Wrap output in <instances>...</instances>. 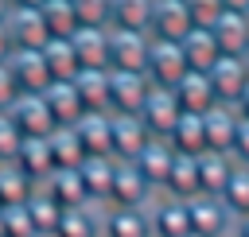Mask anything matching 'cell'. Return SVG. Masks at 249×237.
Segmentation results:
<instances>
[{
  "mask_svg": "<svg viewBox=\"0 0 249 237\" xmlns=\"http://www.w3.org/2000/svg\"><path fill=\"white\" fill-rule=\"evenodd\" d=\"M152 198H156V186L136 171V163L121 159L117 163V175H113V190H109L105 210H148Z\"/></svg>",
  "mask_w": 249,
  "mask_h": 237,
  "instance_id": "6da1fadb",
  "label": "cell"
},
{
  "mask_svg": "<svg viewBox=\"0 0 249 237\" xmlns=\"http://www.w3.org/2000/svg\"><path fill=\"white\" fill-rule=\"evenodd\" d=\"M148 51H152V35H148V31L109 27V70H132V74H144V66H148Z\"/></svg>",
  "mask_w": 249,
  "mask_h": 237,
  "instance_id": "7a4b0ae2",
  "label": "cell"
},
{
  "mask_svg": "<svg viewBox=\"0 0 249 237\" xmlns=\"http://www.w3.org/2000/svg\"><path fill=\"white\" fill-rule=\"evenodd\" d=\"M144 74H148L152 85L175 89V85L187 78L183 47H179V43H167V39H152V51H148V66H144Z\"/></svg>",
  "mask_w": 249,
  "mask_h": 237,
  "instance_id": "3957f363",
  "label": "cell"
},
{
  "mask_svg": "<svg viewBox=\"0 0 249 237\" xmlns=\"http://www.w3.org/2000/svg\"><path fill=\"white\" fill-rule=\"evenodd\" d=\"M152 93L148 74H132V70H109V113H136L144 109Z\"/></svg>",
  "mask_w": 249,
  "mask_h": 237,
  "instance_id": "277c9868",
  "label": "cell"
},
{
  "mask_svg": "<svg viewBox=\"0 0 249 237\" xmlns=\"http://www.w3.org/2000/svg\"><path fill=\"white\" fill-rule=\"evenodd\" d=\"M109 128H113V155L128 159V163L156 140L152 128L144 124V117H136V113H109Z\"/></svg>",
  "mask_w": 249,
  "mask_h": 237,
  "instance_id": "5b68a950",
  "label": "cell"
},
{
  "mask_svg": "<svg viewBox=\"0 0 249 237\" xmlns=\"http://www.w3.org/2000/svg\"><path fill=\"white\" fill-rule=\"evenodd\" d=\"M187 214H191V233L195 237H226L233 233V214L226 210L222 198H210V194H198L187 202Z\"/></svg>",
  "mask_w": 249,
  "mask_h": 237,
  "instance_id": "8992f818",
  "label": "cell"
},
{
  "mask_svg": "<svg viewBox=\"0 0 249 237\" xmlns=\"http://www.w3.org/2000/svg\"><path fill=\"white\" fill-rule=\"evenodd\" d=\"M206 78H210V85H214V93H218V105H237L241 89L249 85V66H245L241 54H222V58L206 70Z\"/></svg>",
  "mask_w": 249,
  "mask_h": 237,
  "instance_id": "52a82bcc",
  "label": "cell"
},
{
  "mask_svg": "<svg viewBox=\"0 0 249 237\" xmlns=\"http://www.w3.org/2000/svg\"><path fill=\"white\" fill-rule=\"evenodd\" d=\"M140 117H144V124L152 128V136L167 140V136H171V128H175V124H179V117H183V105H179L175 89L152 85V93H148V101H144Z\"/></svg>",
  "mask_w": 249,
  "mask_h": 237,
  "instance_id": "ba28073f",
  "label": "cell"
},
{
  "mask_svg": "<svg viewBox=\"0 0 249 237\" xmlns=\"http://www.w3.org/2000/svg\"><path fill=\"white\" fill-rule=\"evenodd\" d=\"M8 117L16 120V128L23 132V140H27V136H51V132L58 128V120L51 117L43 93H19L16 105L8 109Z\"/></svg>",
  "mask_w": 249,
  "mask_h": 237,
  "instance_id": "9c48e42d",
  "label": "cell"
},
{
  "mask_svg": "<svg viewBox=\"0 0 249 237\" xmlns=\"http://www.w3.org/2000/svg\"><path fill=\"white\" fill-rule=\"evenodd\" d=\"M187 31H191L187 0H152V19H148V35L152 39L179 43Z\"/></svg>",
  "mask_w": 249,
  "mask_h": 237,
  "instance_id": "30bf717a",
  "label": "cell"
},
{
  "mask_svg": "<svg viewBox=\"0 0 249 237\" xmlns=\"http://www.w3.org/2000/svg\"><path fill=\"white\" fill-rule=\"evenodd\" d=\"M148 214H152V237H195L191 233L187 202H179V198H156L148 206Z\"/></svg>",
  "mask_w": 249,
  "mask_h": 237,
  "instance_id": "8fae6325",
  "label": "cell"
},
{
  "mask_svg": "<svg viewBox=\"0 0 249 237\" xmlns=\"http://www.w3.org/2000/svg\"><path fill=\"white\" fill-rule=\"evenodd\" d=\"M43 190H47L62 210L93 206V202H89V190H86V179H82V171H78V167H58V171L43 183Z\"/></svg>",
  "mask_w": 249,
  "mask_h": 237,
  "instance_id": "7c38bea8",
  "label": "cell"
},
{
  "mask_svg": "<svg viewBox=\"0 0 249 237\" xmlns=\"http://www.w3.org/2000/svg\"><path fill=\"white\" fill-rule=\"evenodd\" d=\"M117 155H86L82 159V179H86V190H89V202L105 210L109 202V190H113V175H117Z\"/></svg>",
  "mask_w": 249,
  "mask_h": 237,
  "instance_id": "4fadbf2b",
  "label": "cell"
},
{
  "mask_svg": "<svg viewBox=\"0 0 249 237\" xmlns=\"http://www.w3.org/2000/svg\"><path fill=\"white\" fill-rule=\"evenodd\" d=\"M233 171H237V159L230 152H202L198 155V186H202V194L222 198V190L233 179Z\"/></svg>",
  "mask_w": 249,
  "mask_h": 237,
  "instance_id": "5bb4252c",
  "label": "cell"
},
{
  "mask_svg": "<svg viewBox=\"0 0 249 237\" xmlns=\"http://www.w3.org/2000/svg\"><path fill=\"white\" fill-rule=\"evenodd\" d=\"M179 47H183L187 70H198V74H206V70H210V66L222 58L218 39H214V31H210V27H191V31L179 39Z\"/></svg>",
  "mask_w": 249,
  "mask_h": 237,
  "instance_id": "9a60e30c",
  "label": "cell"
},
{
  "mask_svg": "<svg viewBox=\"0 0 249 237\" xmlns=\"http://www.w3.org/2000/svg\"><path fill=\"white\" fill-rule=\"evenodd\" d=\"M175 97H179L183 113H195V117H206V113L218 105V93H214L210 78L198 74V70H187V78L175 85Z\"/></svg>",
  "mask_w": 249,
  "mask_h": 237,
  "instance_id": "2e32d148",
  "label": "cell"
},
{
  "mask_svg": "<svg viewBox=\"0 0 249 237\" xmlns=\"http://www.w3.org/2000/svg\"><path fill=\"white\" fill-rule=\"evenodd\" d=\"M202 128H206V152L233 155V136H237V109L233 105H214L202 117Z\"/></svg>",
  "mask_w": 249,
  "mask_h": 237,
  "instance_id": "e0dca14e",
  "label": "cell"
},
{
  "mask_svg": "<svg viewBox=\"0 0 249 237\" xmlns=\"http://www.w3.org/2000/svg\"><path fill=\"white\" fill-rule=\"evenodd\" d=\"M132 163H136V171H140V175L156 186V194H160V190H163V183H167V171H171V163H175V148H171L167 140H160V136H156V140H152V144H148Z\"/></svg>",
  "mask_w": 249,
  "mask_h": 237,
  "instance_id": "ac0fdd59",
  "label": "cell"
},
{
  "mask_svg": "<svg viewBox=\"0 0 249 237\" xmlns=\"http://www.w3.org/2000/svg\"><path fill=\"white\" fill-rule=\"evenodd\" d=\"M210 31H214L222 54H245L249 51V12H230L226 8Z\"/></svg>",
  "mask_w": 249,
  "mask_h": 237,
  "instance_id": "d6986e66",
  "label": "cell"
},
{
  "mask_svg": "<svg viewBox=\"0 0 249 237\" xmlns=\"http://www.w3.org/2000/svg\"><path fill=\"white\" fill-rule=\"evenodd\" d=\"M101 237H152V214L148 210H105Z\"/></svg>",
  "mask_w": 249,
  "mask_h": 237,
  "instance_id": "ffe728a7",
  "label": "cell"
},
{
  "mask_svg": "<svg viewBox=\"0 0 249 237\" xmlns=\"http://www.w3.org/2000/svg\"><path fill=\"white\" fill-rule=\"evenodd\" d=\"M35 190H39V183H35L16 159H4V163H0V202H4V206H23Z\"/></svg>",
  "mask_w": 249,
  "mask_h": 237,
  "instance_id": "44dd1931",
  "label": "cell"
},
{
  "mask_svg": "<svg viewBox=\"0 0 249 237\" xmlns=\"http://www.w3.org/2000/svg\"><path fill=\"white\" fill-rule=\"evenodd\" d=\"M74 89L86 113H109V70H78Z\"/></svg>",
  "mask_w": 249,
  "mask_h": 237,
  "instance_id": "7402d4cb",
  "label": "cell"
},
{
  "mask_svg": "<svg viewBox=\"0 0 249 237\" xmlns=\"http://www.w3.org/2000/svg\"><path fill=\"white\" fill-rule=\"evenodd\" d=\"M27 218H31V225H35V237H54V229H58V221H62V206L39 186L27 202Z\"/></svg>",
  "mask_w": 249,
  "mask_h": 237,
  "instance_id": "603a6c76",
  "label": "cell"
},
{
  "mask_svg": "<svg viewBox=\"0 0 249 237\" xmlns=\"http://www.w3.org/2000/svg\"><path fill=\"white\" fill-rule=\"evenodd\" d=\"M167 144H171L175 152L202 155V152H206V128H202V117H195V113H183V117H179V124L171 128Z\"/></svg>",
  "mask_w": 249,
  "mask_h": 237,
  "instance_id": "cb8c5ba5",
  "label": "cell"
},
{
  "mask_svg": "<svg viewBox=\"0 0 249 237\" xmlns=\"http://www.w3.org/2000/svg\"><path fill=\"white\" fill-rule=\"evenodd\" d=\"M152 0H109V27L124 31H148Z\"/></svg>",
  "mask_w": 249,
  "mask_h": 237,
  "instance_id": "d4e9b609",
  "label": "cell"
},
{
  "mask_svg": "<svg viewBox=\"0 0 249 237\" xmlns=\"http://www.w3.org/2000/svg\"><path fill=\"white\" fill-rule=\"evenodd\" d=\"M54 237H101V218H97V206L62 210V221H58Z\"/></svg>",
  "mask_w": 249,
  "mask_h": 237,
  "instance_id": "484cf974",
  "label": "cell"
},
{
  "mask_svg": "<svg viewBox=\"0 0 249 237\" xmlns=\"http://www.w3.org/2000/svg\"><path fill=\"white\" fill-rule=\"evenodd\" d=\"M222 202H226V210H230L233 218H249V167H245V163H237L233 179H230L226 190H222Z\"/></svg>",
  "mask_w": 249,
  "mask_h": 237,
  "instance_id": "4316f807",
  "label": "cell"
},
{
  "mask_svg": "<svg viewBox=\"0 0 249 237\" xmlns=\"http://www.w3.org/2000/svg\"><path fill=\"white\" fill-rule=\"evenodd\" d=\"M0 233L4 237H35V225L27 218V206H4L0 214Z\"/></svg>",
  "mask_w": 249,
  "mask_h": 237,
  "instance_id": "83f0119b",
  "label": "cell"
},
{
  "mask_svg": "<svg viewBox=\"0 0 249 237\" xmlns=\"http://www.w3.org/2000/svg\"><path fill=\"white\" fill-rule=\"evenodd\" d=\"M222 12H226V8H222V0H187L191 27H214Z\"/></svg>",
  "mask_w": 249,
  "mask_h": 237,
  "instance_id": "f1b7e54d",
  "label": "cell"
},
{
  "mask_svg": "<svg viewBox=\"0 0 249 237\" xmlns=\"http://www.w3.org/2000/svg\"><path fill=\"white\" fill-rule=\"evenodd\" d=\"M19 144H23V132L16 128V120L8 113H0V163L4 159H16L19 155Z\"/></svg>",
  "mask_w": 249,
  "mask_h": 237,
  "instance_id": "f546056e",
  "label": "cell"
},
{
  "mask_svg": "<svg viewBox=\"0 0 249 237\" xmlns=\"http://www.w3.org/2000/svg\"><path fill=\"white\" fill-rule=\"evenodd\" d=\"M233 159L249 167V117H237V136H233Z\"/></svg>",
  "mask_w": 249,
  "mask_h": 237,
  "instance_id": "4dcf8cb0",
  "label": "cell"
},
{
  "mask_svg": "<svg viewBox=\"0 0 249 237\" xmlns=\"http://www.w3.org/2000/svg\"><path fill=\"white\" fill-rule=\"evenodd\" d=\"M233 109H237V117H249V85L241 89V97H237V105H233Z\"/></svg>",
  "mask_w": 249,
  "mask_h": 237,
  "instance_id": "1f68e13d",
  "label": "cell"
},
{
  "mask_svg": "<svg viewBox=\"0 0 249 237\" xmlns=\"http://www.w3.org/2000/svg\"><path fill=\"white\" fill-rule=\"evenodd\" d=\"M233 237H249V218H237L233 221Z\"/></svg>",
  "mask_w": 249,
  "mask_h": 237,
  "instance_id": "d6a6232c",
  "label": "cell"
},
{
  "mask_svg": "<svg viewBox=\"0 0 249 237\" xmlns=\"http://www.w3.org/2000/svg\"><path fill=\"white\" fill-rule=\"evenodd\" d=\"M222 8H230V12H249V0H222Z\"/></svg>",
  "mask_w": 249,
  "mask_h": 237,
  "instance_id": "836d02e7",
  "label": "cell"
},
{
  "mask_svg": "<svg viewBox=\"0 0 249 237\" xmlns=\"http://www.w3.org/2000/svg\"><path fill=\"white\" fill-rule=\"evenodd\" d=\"M241 58H245V66H249V51H245V54H241Z\"/></svg>",
  "mask_w": 249,
  "mask_h": 237,
  "instance_id": "e575fe53",
  "label": "cell"
},
{
  "mask_svg": "<svg viewBox=\"0 0 249 237\" xmlns=\"http://www.w3.org/2000/svg\"><path fill=\"white\" fill-rule=\"evenodd\" d=\"M0 237H4V233H0Z\"/></svg>",
  "mask_w": 249,
  "mask_h": 237,
  "instance_id": "d590c367",
  "label": "cell"
}]
</instances>
